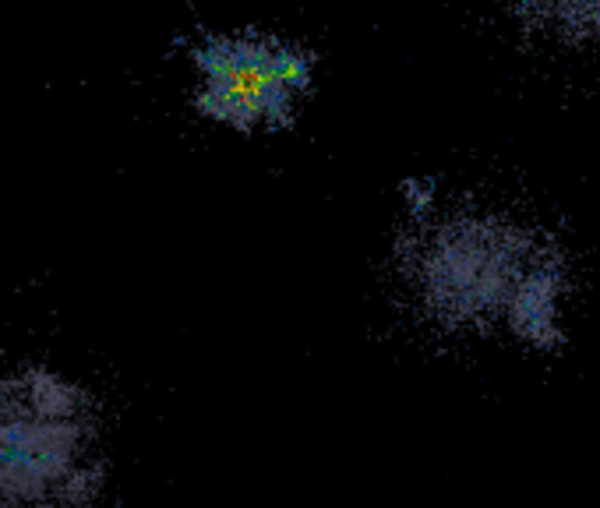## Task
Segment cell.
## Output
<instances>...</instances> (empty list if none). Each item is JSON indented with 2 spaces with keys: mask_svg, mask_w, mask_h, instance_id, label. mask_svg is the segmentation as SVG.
I'll list each match as a JSON object with an SVG mask.
<instances>
[{
  "mask_svg": "<svg viewBox=\"0 0 600 508\" xmlns=\"http://www.w3.org/2000/svg\"><path fill=\"white\" fill-rule=\"evenodd\" d=\"M565 262L537 233L495 216H459L431 226L413 254V286L438 322L491 329L516 339L562 318Z\"/></svg>",
  "mask_w": 600,
  "mask_h": 508,
  "instance_id": "obj_1",
  "label": "cell"
},
{
  "mask_svg": "<svg viewBox=\"0 0 600 508\" xmlns=\"http://www.w3.org/2000/svg\"><path fill=\"white\" fill-rule=\"evenodd\" d=\"M92 480L89 399L46 371L0 381V508H71Z\"/></svg>",
  "mask_w": 600,
  "mask_h": 508,
  "instance_id": "obj_2",
  "label": "cell"
},
{
  "mask_svg": "<svg viewBox=\"0 0 600 508\" xmlns=\"http://www.w3.org/2000/svg\"><path fill=\"white\" fill-rule=\"evenodd\" d=\"M315 78V57L272 32L212 36L195 50V103L233 131L286 127Z\"/></svg>",
  "mask_w": 600,
  "mask_h": 508,
  "instance_id": "obj_3",
  "label": "cell"
}]
</instances>
